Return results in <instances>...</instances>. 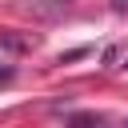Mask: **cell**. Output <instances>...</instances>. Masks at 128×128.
Segmentation results:
<instances>
[{"mask_svg": "<svg viewBox=\"0 0 128 128\" xmlns=\"http://www.w3.org/2000/svg\"><path fill=\"white\" fill-rule=\"evenodd\" d=\"M4 76H8V68H0V80H4Z\"/></svg>", "mask_w": 128, "mask_h": 128, "instance_id": "7a4b0ae2", "label": "cell"}, {"mask_svg": "<svg viewBox=\"0 0 128 128\" xmlns=\"http://www.w3.org/2000/svg\"><path fill=\"white\" fill-rule=\"evenodd\" d=\"M112 8H120V12H128V0H112Z\"/></svg>", "mask_w": 128, "mask_h": 128, "instance_id": "6da1fadb", "label": "cell"}]
</instances>
